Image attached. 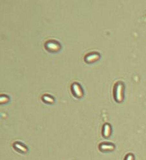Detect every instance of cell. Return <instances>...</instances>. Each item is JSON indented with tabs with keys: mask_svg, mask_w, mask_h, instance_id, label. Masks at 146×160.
Segmentation results:
<instances>
[{
	"mask_svg": "<svg viewBox=\"0 0 146 160\" xmlns=\"http://www.w3.org/2000/svg\"><path fill=\"white\" fill-rule=\"evenodd\" d=\"M44 47L48 52L54 53L57 52L60 50L61 45L55 39H49L45 43Z\"/></svg>",
	"mask_w": 146,
	"mask_h": 160,
	"instance_id": "cell-1",
	"label": "cell"
},
{
	"mask_svg": "<svg viewBox=\"0 0 146 160\" xmlns=\"http://www.w3.org/2000/svg\"><path fill=\"white\" fill-rule=\"evenodd\" d=\"M14 145H15L16 147H17L18 149L20 150L21 151H22V152H26L27 151L26 147H24V146L22 145H20V143H16V144H15Z\"/></svg>",
	"mask_w": 146,
	"mask_h": 160,
	"instance_id": "cell-7",
	"label": "cell"
},
{
	"mask_svg": "<svg viewBox=\"0 0 146 160\" xmlns=\"http://www.w3.org/2000/svg\"><path fill=\"white\" fill-rule=\"evenodd\" d=\"M111 127L108 124H105L104 127V131H103V134H104V136L105 138L109 137L111 134Z\"/></svg>",
	"mask_w": 146,
	"mask_h": 160,
	"instance_id": "cell-5",
	"label": "cell"
},
{
	"mask_svg": "<svg viewBox=\"0 0 146 160\" xmlns=\"http://www.w3.org/2000/svg\"><path fill=\"white\" fill-rule=\"evenodd\" d=\"M44 101H45V102L47 103H52L53 102V98H50V96H44Z\"/></svg>",
	"mask_w": 146,
	"mask_h": 160,
	"instance_id": "cell-8",
	"label": "cell"
},
{
	"mask_svg": "<svg viewBox=\"0 0 146 160\" xmlns=\"http://www.w3.org/2000/svg\"><path fill=\"white\" fill-rule=\"evenodd\" d=\"M100 54L97 52H91L87 54L85 56V61L87 62V63H91L93 62L96 61L99 59Z\"/></svg>",
	"mask_w": 146,
	"mask_h": 160,
	"instance_id": "cell-4",
	"label": "cell"
},
{
	"mask_svg": "<svg viewBox=\"0 0 146 160\" xmlns=\"http://www.w3.org/2000/svg\"><path fill=\"white\" fill-rule=\"evenodd\" d=\"M71 91L73 95L77 98H80L83 96V92L82 86L78 83H73L71 85Z\"/></svg>",
	"mask_w": 146,
	"mask_h": 160,
	"instance_id": "cell-3",
	"label": "cell"
},
{
	"mask_svg": "<svg viewBox=\"0 0 146 160\" xmlns=\"http://www.w3.org/2000/svg\"><path fill=\"white\" fill-rule=\"evenodd\" d=\"M126 160H134V157L132 154H129L128 156L126 157Z\"/></svg>",
	"mask_w": 146,
	"mask_h": 160,
	"instance_id": "cell-9",
	"label": "cell"
},
{
	"mask_svg": "<svg viewBox=\"0 0 146 160\" xmlns=\"http://www.w3.org/2000/svg\"><path fill=\"white\" fill-rule=\"evenodd\" d=\"M114 96L115 100L118 102L123 101V85L122 83H116L114 89Z\"/></svg>",
	"mask_w": 146,
	"mask_h": 160,
	"instance_id": "cell-2",
	"label": "cell"
},
{
	"mask_svg": "<svg viewBox=\"0 0 146 160\" xmlns=\"http://www.w3.org/2000/svg\"><path fill=\"white\" fill-rule=\"evenodd\" d=\"M100 149L102 150H112L114 149V147L113 145H100Z\"/></svg>",
	"mask_w": 146,
	"mask_h": 160,
	"instance_id": "cell-6",
	"label": "cell"
}]
</instances>
